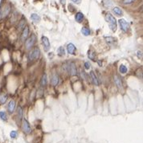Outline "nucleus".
<instances>
[{"label":"nucleus","mask_w":143,"mask_h":143,"mask_svg":"<svg viewBox=\"0 0 143 143\" xmlns=\"http://www.w3.org/2000/svg\"><path fill=\"white\" fill-rule=\"evenodd\" d=\"M64 68H65V71H67L71 76L77 75V68H76V65L74 62H70V63H67V64H64Z\"/></svg>","instance_id":"f03ea898"},{"label":"nucleus","mask_w":143,"mask_h":143,"mask_svg":"<svg viewBox=\"0 0 143 143\" xmlns=\"http://www.w3.org/2000/svg\"><path fill=\"white\" fill-rule=\"evenodd\" d=\"M88 57L92 59V60H96V54H95V52H92L91 51V50H89V51L88 52Z\"/></svg>","instance_id":"412c9836"},{"label":"nucleus","mask_w":143,"mask_h":143,"mask_svg":"<svg viewBox=\"0 0 143 143\" xmlns=\"http://www.w3.org/2000/svg\"><path fill=\"white\" fill-rule=\"evenodd\" d=\"M28 35H29V28H28V26H25L24 28L23 29L22 34L20 36V40L22 42L26 41V39H28Z\"/></svg>","instance_id":"1a4fd4ad"},{"label":"nucleus","mask_w":143,"mask_h":143,"mask_svg":"<svg viewBox=\"0 0 143 143\" xmlns=\"http://www.w3.org/2000/svg\"><path fill=\"white\" fill-rule=\"evenodd\" d=\"M128 71V68L124 64H121L119 66V72L121 73V74H125Z\"/></svg>","instance_id":"5701e85b"},{"label":"nucleus","mask_w":143,"mask_h":143,"mask_svg":"<svg viewBox=\"0 0 143 143\" xmlns=\"http://www.w3.org/2000/svg\"><path fill=\"white\" fill-rule=\"evenodd\" d=\"M118 24L120 25V28L124 32H127L129 29V23L124 19H120L118 20Z\"/></svg>","instance_id":"0eeeda50"},{"label":"nucleus","mask_w":143,"mask_h":143,"mask_svg":"<svg viewBox=\"0 0 143 143\" xmlns=\"http://www.w3.org/2000/svg\"><path fill=\"white\" fill-rule=\"evenodd\" d=\"M39 56H40V50H39V48L38 47L34 48L28 54L29 61L35 60V59H37L39 57Z\"/></svg>","instance_id":"20e7f679"},{"label":"nucleus","mask_w":143,"mask_h":143,"mask_svg":"<svg viewBox=\"0 0 143 143\" xmlns=\"http://www.w3.org/2000/svg\"><path fill=\"white\" fill-rule=\"evenodd\" d=\"M114 82H115V84L117 86V88H123V83H122V81H121V78L120 77V76L118 75H114Z\"/></svg>","instance_id":"9d476101"},{"label":"nucleus","mask_w":143,"mask_h":143,"mask_svg":"<svg viewBox=\"0 0 143 143\" xmlns=\"http://www.w3.org/2000/svg\"><path fill=\"white\" fill-rule=\"evenodd\" d=\"M25 24H26V19L23 18L19 22V24H18V26H17L18 31H21V30L24 29V27H25Z\"/></svg>","instance_id":"a211bd4d"},{"label":"nucleus","mask_w":143,"mask_h":143,"mask_svg":"<svg viewBox=\"0 0 143 143\" xmlns=\"http://www.w3.org/2000/svg\"><path fill=\"white\" fill-rule=\"evenodd\" d=\"M81 33L85 36H88L91 34V31L88 27H84V28H82V29H81Z\"/></svg>","instance_id":"6ab92c4d"},{"label":"nucleus","mask_w":143,"mask_h":143,"mask_svg":"<svg viewBox=\"0 0 143 143\" xmlns=\"http://www.w3.org/2000/svg\"><path fill=\"white\" fill-rule=\"evenodd\" d=\"M2 0H0V5H1V3H2Z\"/></svg>","instance_id":"c9c22d12"},{"label":"nucleus","mask_w":143,"mask_h":143,"mask_svg":"<svg viewBox=\"0 0 143 143\" xmlns=\"http://www.w3.org/2000/svg\"><path fill=\"white\" fill-rule=\"evenodd\" d=\"M138 56L139 58H142V52H140V51L138 52Z\"/></svg>","instance_id":"2f4dec72"},{"label":"nucleus","mask_w":143,"mask_h":143,"mask_svg":"<svg viewBox=\"0 0 143 143\" xmlns=\"http://www.w3.org/2000/svg\"><path fill=\"white\" fill-rule=\"evenodd\" d=\"M31 19L32 21L35 22V23H39V21H40L41 18H40V16H39V15H37V14H32L31 15Z\"/></svg>","instance_id":"aec40b11"},{"label":"nucleus","mask_w":143,"mask_h":143,"mask_svg":"<svg viewBox=\"0 0 143 143\" xmlns=\"http://www.w3.org/2000/svg\"><path fill=\"white\" fill-rule=\"evenodd\" d=\"M36 40H37V37L35 34H32L28 39H26L25 41V47L28 50H30L31 48H32L33 46L35 45Z\"/></svg>","instance_id":"39448f33"},{"label":"nucleus","mask_w":143,"mask_h":143,"mask_svg":"<svg viewBox=\"0 0 143 143\" xmlns=\"http://www.w3.org/2000/svg\"><path fill=\"white\" fill-rule=\"evenodd\" d=\"M48 84V76H47V74L44 73V75H43L42 78H41V81H40V85L42 87H45L46 85Z\"/></svg>","instance_id":"f3484780"},{"label":"nucleus","mask_w":143,"mask_h":143,"mask_svg":"<svg viewBox=\"0 0 143 143\" xmlns=\"http://www.w3.org/2000/svg\"><path fill=\"white\" fill-rule=\"evenodd\" d=\"M102 4L104 6H105V7H109V6H113V2L112 0H102Z\"/></svg>","instance_id":"4be33fe9"},{"label":"nucleus","mask_w":143,"mask_h":143,"mask_svg":"<svg viewBox=\"0 0 143 143\" xmlns=\"http://www.w3.org/2000/svg\"><path fill=\"white\" fill-rule=\"evenodd\" d=\"M0 118L2 121H6L7 120V116H6V114L4 111H0Z\"/></svg>","instance_id":"cd10ccee"},{"label":"nucleus","mask_w":143,"mask_h":143,"mask_svg":"<svg viewBox=\"0 0 143 143\" xmlns=\"http://www.w3.org/2000/svg\"><path fill=\"white\" fill-rule=\"evenodd\" d=\"M61 3H62V4H64V3H65V0H61Z\"/></svg>","instance_id":"f704fd0d"},{"label":"nucleus","mask_w":143,"mask_h":143,"mask_svg":"<svg viewBox=\"0 0 143 143\" xmlns=\"http://www.w3.org/2000/svg\"><path fill=\"white\" fill-rule=\"evenodd\" d=\"M22 129L23 131H24L25 134H28L31 132V125H30L29 121L27 120L26 118L23 119V125H22Z\"/></svg>","instance_id":"423d86ee"},{"label":"nucleus","mask_w":143,"mask_h":143,"mask_svg":"<svg viewBox=\"0 0 143 143\" xmlns=\"http://www.w3.org/2000/svg\"><path fill=\"white\" fill-rule=\"evenodd\" d=\"M76 50V46L73 44L72 43H69V44L67 45V52H68V54H70V55H75Z\"/></svg>","instance_id":"f8f14e48"},{"label":"nucleus","mask_w":143,"mask_h":143,"mask_svg":"<svg viewBox=\"0 0 143 143\" xmlns=\"http://www.w3.org/2000/svg\"><path fill=\"white\" fill-rule=\"evenodd\" d=\"M23 114H24V112H23L22 107H21V106H19L18 109H17V117H19V120H22V118H23Z\"/></svg>","instance_id":"393cba45"},{"label":"nucleus","mask_w":143,"mask_h":143,"mask_svg":"<svg viewBox=\"0 0 143 143\" xmlns=\"http://www.w3.org/2000/svg\"><path fill=\"white\" fill-rule=\"evenodd\" d=\"M105 20L109 24V28H110V29L113 31L115 32L117 31V20H116V19L113 16V15H111L110 13H107L105 15Z\"/></svg>","instance_id":"f257e3e1"},{"label":"nucleus","mask_w":143,"mask_h":143,"mask_svg":"<svg viewBox=\"0 0 143 143\" xmlns=\"http://www.w3.org/2000/svg\"><path fill=\"white\" fill-rule=\"evenodd\" d=\"M41 40H42L43 46H44V51L45 52H48L50 48H51V45H50V41H49L48 38L47 37V36H42Z\"/></svg>","instance_id":"6e6552de"},{"label":"nucleus","mask_w":143,"mask_h":143,"mask_svg":"<svg viewBox=\"0 0 143 143\" xmlns=\"http://www.w3.org/2000/svg\"><path fill=\"white\" fill-rule=\"evenodd\" d=\"M85 68L86 70H88V69L91 68V64H90V63L88 62V61H87V62H85Z\"/></svg>","instance_id":"c756f323"},{"label":"nucleus","mask_w":143,"mask_h":143,"mask_svg":"<svg viewBox=\"0 0 143 143\" xmlns=\"http://www.w3.org/2000/svg\"><path fill=\"white\" fill-rule=\"evenodd\" d=\"M57 54L59 56H64L65 55V49L63 47H59L57 50Z\"/></svg>","instance_id":"a878e982"},{"label":"nucleus","mask_w":143,"mask_h":143,"mask_svg":"<svg viewBox=\"0 0 143 143\" xmlns=\"http://www.w3.org/2000/svg\"><path fill=\"white\" fill-rule=\"evenodd\" d=\"M17 135H18L17 131H15V130H12V131L11 132V134H10V136H11V138H13V139L17 137Z\"/></svg>","instance_id":"c85d7f7f"},{"label":"nucleus","mask_w":143,"mask_h":143,"mask_svg":"<svg viewBox=\"0 0 143 143\" xmlns=\"http://www.w3.org/2000/svg\"><path fill=\"white\" fill-rule=\"evenodd\" d=\"M59 76L56 74V73H54L52 76V80H51V83L53 86H56L59 84Z\"/></svg>","instance_id":"4468645a"},{"label":"nucleus","mask_w":143,"mask_h":143,"mask_svg":"<svg viewBox=\"0 0 143 143\" xmlns=\"http://www.w3.org/2000/svg\"><path fill=\"white\" fill-rule=\"evenodd\" d=\"M7 101V95L6 94H2L0 95V104H5L6 101Z\"/></svg>","instance_id":"b1692460"},{"label":"nucleus","mask_w":143,"mask_h":143,"mask_svg":"<svg viewBox=\"0 0 143 143\" xmlns=\"http://www.w3.org/2000/svg\"><path fill=\"white\" fill-rule=\"evenodd\" d=\"M135 1V0H123V3L124 4H130V3H133Z\"/></svg>","instance_id":"7c9ffc66"},{"label":"nucleus","mask_w":143,"mask_h":143,"mask_svg":"<svg viewBox=\"0 0 143 143\" xmlns=\"http://www.w3.org/2000/svg\"><path fill=\"white\" fill-rule=\"evenodd\" d=\"M81 76H83V78H85V72L84 71H81Z\"/></svg>","instance_id":"72a5a7b5"},{"label":"nucleus","mask_w":143,"mask_h":143,"mask_svg":"<svg viewBox=\"0 0 143 143\" xmlns=\"http://www.w3.org/2000/svg\"><path fill=\"white\" fill-rule=\"evenodd\" d=\"M15 101L14 100H11V101H10L8 103L7 110L10 114H12V113L15 111Z\"/></svg>","instance_id":"ddd939ff"},{"label":"nucleus","mask_w":143,"mask_h":143,"mask_svg":"<svg viewBox=\"0 0 143 143\" xmlns=\"http://www.w3.org/2000/svg\"><path fill=\"white\" fill-rule=\"evenodd\" d=\"M75 19H76V22L81 23L83 19H84V14H83V13L81 12V11L77 12V13H76V14Z\"/></svg>","instance_id":"2eb2a0df"},{"label":"nucleus","mask_w":143,"mask_h":143,"mask_svg":"<svg viewBox=\"0 0 143 143\" xmlns=\"http://www.w3.org/2000/svg\"><path fill=\"white\" fill-rule=\"evenodd\" d=\"M72 1L73 2L76 3V4H80V3H81V0H72Z\"/></svg>","instance_id":"473e14b6"},{"label":"nucleus","mask_w":143,"mask_h":143,"mask_svg":"<svg viewBox=\"0 0 143 143\" xmlns=\"http://www.w3.org/2000/svg\"><path fill=\"white\" fill-rule=\"evenodd\" d=\"M105 39L106 42H107V44H114V40H115V39L114 37H111V36H108V37H105Z\"/></svg>","instance_id":"bb28decb"},{"label":"nucleus","mask_w":143,"mask_h":143,"mask_svg":"<svg viewBox=\"0 0 143 143\" xmlns=\"http://www.w3.org/2000/svg\"><path fill=\"white\" fill-rule=\"evenodd\" d=\"M113 12L117 16H122L123 15V11L120 7H118V6H114V7L113 8Z\"/></svg>","instance_id":"dca6fc26"},{"label":"nucleus","mask_w":143,"mask_h":143,"mask_svg":"<svg viewBox=\"0 0 143 143\" xmlns=\"http://www.w3.org/2000/svg\"><path fill=\"white\" fill-rule=\"evenodd\" d=\"M11 11V6L10 4H5L0 8V20L7 16Z\"/></svg>","instance_id":"7ed1b4c3"},{"label":"nucleus","mask_w":143,"mask_h":143,"mask_svg":"<svg viewBox=\"0 0 143 143\" xmlns=\"http://www.w3.org/2000/svg\"><path fill=\"white\" fill-rule=\"evenodd\" d=\"M89 76H90V78L92 80V82L95 85H100L99 80L97 78V76H96V73L93 71H91L90 72H89Z\"/></svg>","instance_id":"9b49d317"}]
</instances>
